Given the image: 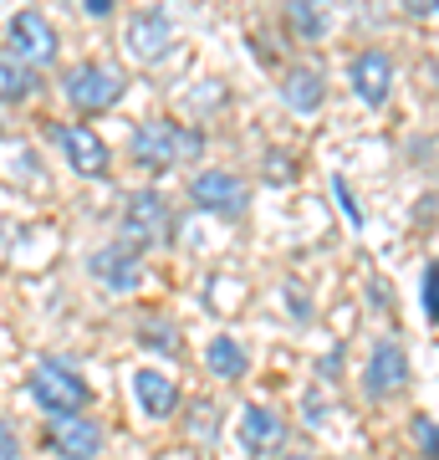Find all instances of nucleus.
Here are the masks:
<instances>
[{"label": "nucleus", "mask_w": 439, "mask_h": 460, "mask_svg": "<svg viewBox=\"0 0 439 460\" xmlns=\"http://www.w3.org/2000/svg\"><path fill=\"white\" fill-rule=\"evenodd\" d=\"M128 154L138 169H154V174H169L180 164H195L205 154V133L199 128H184V123H169V118H148L138 123L128 138Z\"/></svg>", "instance_id": "f257e3e1"}, {"label": "nucleus", "mask_w": 439, "mask_h": 460, "mask_svg": "<svg viewBox=\"0 0 439 460\" xmlns=\"http://www.w3.org/2000/svg\"><path fill=\"white\" fill-rule=\"evenodd\" d=\"M128 93V83H123V72L108 62H98V57H87V62L77 66H66V77H62V98L77 108V113H108L118 98Z\"/></svg>", "instance_id": "f03ea898"}, {"label": "nucleus", "mask_w": 439, "mask_h": 460, "mask_svg": "<svg viewBox=\"0 0 439 460\" xmlns=\"http://www.w3.org/2000/svg\"><path fill=\"white\" fill-rule=\"evenodd\" d=\"M118 230H123V246H133L138 256H144L148 246L169 241V235H174V205H169V195H159V190H133V195L123 199Z\"/></svg>", "instance_id": "7ed1b4c3"}, {"label": "nucleus", "mask_w": 439, "mask_h": 460, "mask_svg": "<svg viewBox=\"0 0 439 460\" xmlns=\"http://www.w3.org/2000/svg\"><path fill=\"white\" fill-rule=\"evenodd\" d=\"M31 399L47 414H82L92 404V384L62 358H41L31 368Z\"/></svg>", "instance_id": "20e7f679"}, {"label": "nucleus", "mask_w": 439, "mask_h": 460, "mask_svg": "<svg viewBox=\"0 0 439 460\" xmlns=\"http://www.w3.org/2000/svg\"><path fill=\"white\" fill-rule=\"evenodd\" d=\"M189 205L205 215H220V220H241L250 210V184L235 169H199L189 180Z\"/></svg>", "instance_id": "39448f33"}, {"label": "nucleus", "mask_w": 439, "mask_h": 460, "mask_svg": "<svg viewBox=\"0 0 439 460\" xmlns=\"http://www.w3.org/2000/svg\"><path fill=\"white\" fill-rule=\"evenodd\" d=\"M5 41H11V57L21 66H31V72L36 66H51L57 51H62V36H57V26L41 11H16L11 26H5Z\"/></svg>", "instance_id": "423d86ee"}, {"label": "nucleus", "mask_w": 439, "mask_h": 460, "mask_svg": "<svg viewBox=\"0 0 439 460\" xmlns=\"http://www.w3.org/2000/svg\"><path fill=\"white\" fill-rule=\"evenodd\" d=\"M51 138L62 148L66 169H77L82 180H102L113 169V148L98 138V128H82V123H51Z\"/></svg>", "instance_id": "0eeeda50"}, {"label": "nucleus", "mask_w": 439, "mask_h": 460, "mask_svg": "<svg viewBox=\"0 0 439 460\" xmlns=\"http://www.w3.org/2000/svg\"><path fill=\"white\" fill-rule=\"evenodd\" d=\"M404 389H408V353L404 343L383 338V343H373V353L363 363V394L373 404H383V399H399Z\"/></svg>", "instance_id": "6e6552de"}, {"label": "nucleus", "mask_w": 439, "mask_h": 460, "mask_svg": "<svg viewBox=\"0 0 439 460\" xmlns=\"http://www.w3.org/2000/svg\"><path fill=\"white\" fill-rule=\"evenodd\" d=\"M47 445L62 460H98L102 456V425L92 414H47Z\"/></svg>", "instance_id": "1a4fd4ad"}, {"label": "nucleus", "mask_w": 439, "mask_h": 460, "mask_svg": "<svg viewBox=\"0 0 439 460\" xmlns=\"http://www.w3.org/2000/svg\"><path fill=\"white\" fill-rule=\"evenodd\" d=\"M347 83H353L363 108H383L393 98V57L383 47H363L347 62Z\"/></svg>", "instance_id": "9d476101"}, {"label": "nucleus", "mask_w": 439, "mask_h": 460, "mask_svg": "<svg viewBox=\"0 0 439 460\" xmlns=\"http://www.w3.org/2000/svg\"><path fill=\"white\" fill-rule=\"evenodd\" d=\"M87 271H92L113 296H128V292H138V281H144V256L133 246H123V241H113V246H98L87 256Z\"/></svg>", "instance_id": "9b49d317"}, {"label": "nucleus", "mask_w": 439, "mask_h": 460, "mask_svg": "<svg viewBox=\"0 0 439 460\" xmlns=\"http://www.w3.org/2000/svg\"><path fill=\"white\" fill-rule=\"evenodd\" d=\"M128 57L138 66H159L169 62V51H174V26H169V16L163 11H138V16L128 21Z\"/></svg>", "instance_id": "f8f14e48"}, {"label": "nucleus", "mask_w": 439, "mask_h": 460, "mask_svg": "<svg viewBox=\"0 0 439 460\" xmlns=\"http://www.w3.org/2000/svg\"><path fill=\"white\" fill-rule=\"evenodd\" d=\"M235 435H241L245 456H271V450H281V445H286V420H281L271 404H245Z\"/></svg>", "instance_id": "ddd939ff"}, {"label": "nucleus", "mask_w": 439, "mask_h": 460, "mask_svg": "<svg viewBox=\"0 0 439 460\" xmlns=\"http://www.w3.org/2000/svg\"><path fill=\"white\" fill-rule=\"evenodd\" d=\"M133 399H138V414L148 420H169L180 410V384L159 368H133Z\"/></svg>", "instance_id": "4468645a"}, {"label": "nucleus", "mask_w": 439, "mask_h": 460, "mask_svg": "<svg viewBox=\"0 0 439 460\" xmlns=\"http://www.w3.org/2000/svg\"><path fill=\"white\" fill-rule=\"evenodd\" d=\"M322 98H327V83H322V72H317V66L296 62L292 72L281 77V102H286L292 113L312 118V113H317V108H322Z\"/></svg>", "instance_id": "2eb2a0df"}, {"label": "nucleus", "mask_w": 439, "mask_h": 460, "mask_svg": "<svg viewBox=\"0 0 439 460\" xmlns=\"http://www.w3.org/2000/svg\"><path fill=\"white\" fill-rule=\"evenodd\" d=\"M205 368H210L215 378H225V384H235V378H245V368H250V358H245L241 338H230V332H215L210 343H205Z\"/></svg>", "instance_id": "dca6fc26"}, {"label": "nucleus", "mask_w": 439, "mask_h": 460, "mask_svg": "<svg viewBox=\"0 0 439 460\" xmlns=\"http://www.w3.org/2000/svg\"><path fill=\"white\" fill-rule=\"evenodd\" d=\"M36 72L31 66H21L11 51H0V102H31L36 98Z\"/></svg>", "instance_id": "f3484780"}, {"label": "nucleus", "mask_w": 439, "mask_h": 460, "mask_svg": "<svg viewBox=\"0 0 439 460\" xmlns=\"http://www.w3.org/2000/svg\"><path fill=\"white\" fill-rule=\"evenodd\" d=\"M138 343L159 348V353H169V358H180L184 353V332H174V323H163V317H148L144 328H138Z\"/></svg>", "instance_id": "a211bd4d"}, {"label": "nucleus", "mask_w": 439, "mask_h": 460, "mask_svg": "<svg viewBox=\"0 0 439 460\" xmlns=\"http://www.w3.org/2000/svg\"><path fill=\"white\" fill-rule=\"evenodd\" d=\"M286 26H292L302 41H322L327 36V11L322 5H286Z\"/></svg>", "instance_id": "6ab92c4d"}, {"label": "nucleus", "mask_w": 439, "mask_h": 460, "mask_svg": "<svg viewBox=\"0 0 439 460\" xmlns=\"http://www.w3.org/2000/svg\"><path fill=\"white\" fill-rule=\"evenodd\" d=\"M408 440L419 445L424 460H439V420H429V414H414V420H408Z\"/></svg>", "instance_id": "aec40b11"}, {"label": "nucleus", "mask_w": 439, "mask_h": 460, "mask_svg": "<svg viewBox=\"0 0 439 460\" xmlns=\"http://www.w3.org/2000/svg\"><path fill=\"white\" fill-rule=\"evenodd\" d=\"M419 302H424V317H429V323H439V261H429V266H424Z\"/></svg>", "instance_id": "412c9836"}, {"label": "nucleus", "mask_w": 439, "mask_h": 460, "mask_svg": "<svg viewBox=\"0 0 439 460\" xmlns=\"http://www.w3.org/2000/svg\"><path fill=\"white\" fill-rule=\"evenodd\" d=\"M0 460H21V435L5 414H0Z\"/></svg>", "instance_id": "4be33fe9"}, {"label": "nucleus", "mask_w": 439, "mask_h": 460, "mask_svg": "<svg viewBox=\"0 0 439 460\" xmlns=\"http://www.w3.org/2000/svg\"><path fill=\"white\" fill-rule=\"evenodd\" d=\"M332 190H338V199H342V210H347V220H353V226H363V215L353 210V190L342 184V174H338V180H332Z\"/></svg>", "instance_id": "5701e85b"}, {"label": "nucleus", "mask_w": 439, "mask_h": 460, "mask_svg": "<svg viewBox=\"0 0 439 460\" xmlns=\"http://www.w3.org/2000/svg\"><path fill=\"white\" fill-rule=\"evenodd\" d=\"M408 16H439V0H408Z\"/></svg>", "instance_id": "b1692460"}, {"label": "nucleus", "mask_w": 439, "mask_h": 460, "mask_svg": "<svg viewBox=\"0 0 439 460\" xmlns=\"http://www.w3.org/2000/svg\"><path fill=\"white\" fill-rule=\"evenodd\" d=\"M82 11H87V16H113V0H82Z\"/></svg>", "instance_id": "393cba45"}, {"label": "nucleus", "mask_w": 439, "mask_h": 460, "mask_svg": "<svg viewBox=\"0 0 439 460\" xmlns=\"http://www.w3.org/2000/svg\"><path fill=\"white\" fill-rule=\"evenodd\" d=\"M277 460H317L312 450H286V456H277Z\"/></svg>", "instance_id": "a878e982"}, {"label": "nucleus", "mask_w": 439, "mask_h": 460, "mask_svg": "<svg viewBox=\"0 0 439 460\" xmlns=\"http://www.w3.org/2000/svg\"><path fill=\"white\" fill-rule=\"evenodd\" d=\"M180 460H205V456H180Z\"/></svg>", "instance_id": "bb28decb"}, {"label": "nucleus", "mask_w": 439, "mask_h": 460, "mask_svg": "<svg viewBox=\"0 0 439 460\" xmlns=\"http://www.w3.org/2000/svg\"><path fill=\"white\" fill-rule=\"evenodd\" d=\"M435 154H439V144H435Z\"/></svg>", "instance_id": "cd10ccee"}]
</instances>
